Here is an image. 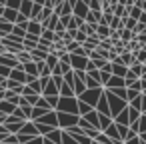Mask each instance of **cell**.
<instances>
[{
  "label": "cell",
  "instance_id": "6da1fadb",
  "mask_svg": "<svg viewBox=\"0 0 146 144\" xmlns=\"http://www.w3.org/2000/svg\"><path fill=\"white\" fill-rule=\"evenodd\" d=\"M18 128H20V124H12V126H8V130H10V132H16Z\"/></svg>",
  "mask_w": 146,
  "mask_h": 144
}]
</instances>
